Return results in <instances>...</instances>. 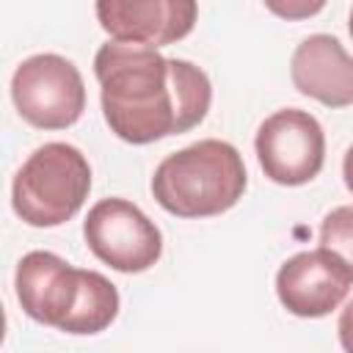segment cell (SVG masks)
<instances>
[{"label":"cell","instance_id":"obj_1","mask_svg":"<svg viewBox=\"0 0 353 353\" xmlns=\"http://www.w3.org/2000/svg\"><path fill=\"white\" fill-rule=\"evenodd\" d=\"M102 116L110 132L132 146L199 127L212 105L207 72L185 58L108 41L94 55Z\"/></svg>","mask_w":353,"mask_h":353},{"label":"cell","instance_id":"obj_2","mask_svg":"<svg viewBox=\"0 0 353 353\" xmlns=\"http://www.w3.org/2000/svg\"><path fill=\"white\" fill-rule=\"evenodd\" d=\"M22 312L63 334L91 336L105 331L119 314V290L97 270L74 268L52 251H30L14 273Z\"/></svg>","mask_w":353,"mask_h":353},{"label":"cell","instance_id":"obj_3","mask_svg":"<svg viewBox=\"0 0 353 353\" xmlns=\"http://www.w3.org/2000/svg\"><path fill=\"white\" fill-rule=\"evenodd\" d=\"M245 185L248 174L240 152L229 141L204 138L160 160L152 196L176 218H212L232 210Z\"/></svg>","mask_w":353,"mask_h":353},{"label":"cell","instance_id":"obj_4","mask_svg":"<svg viewBox=\"0 0 353 353\" xmlns=\"http://www.w3.org/2000/svg\"><path fill=\"white\" fill-rule=\"evenodd\" d=\"M91 190V165L85 154L63 141L39 146L11 182L14 212L36 229H52L74 218Z\"/></svg>","mask_w":353,"mask_h":353},{"label":"cell","instance_id":"obj_5","mask_svg":"<svg viewBox=\"0 0 353 353\" xmlns=\"http://www.w3.org/2000/svg\"><path fill=\"white\" fill-rule=\"evenodd\" d=\"M11 99L30 127L66 130L85 110V83L69 58L39 52L14 69Z\"/></svg>","mask_w":353,"mask_h":353},{"label":"cell","instance_id":"obj_6","mask_svg":"<svg viewBox=\"0 0 353 353\" xmlns=\"http://www.w3.org/2000/svg\"><path fill=\"white\" fill-rule=\"evenodd\" d=\"M83 237L88 251L119 273H143L154 268L163 254L157 223L138 204L119 196L99 199L88 210Z\"/></svg>","mask_w":353,"mask_h":353},{"label":"cell","instance_id":"obj_7","mask_svg":"<svg viewBox=\"0 0 353 353\" xmlns=\"http://www.w3.org/2000/svg\"><path fill=\"white\" fill-rule=\"evenodd\" d=\"M254 149L259 168L270 182L298 188L323 171L325 132L309 110L281 108L259 124Z\"/></svg>","mask_w":353,"mask_h":353},{"label":"cell","instance_id":"obj_8","mask_svg":"<svg viewBox=\"0 0 353 353\" xmlns=\"http://www.w3.org/2000/svg\"><path fill=\"white\" fill-rule=\"evenodd\" d=\"M353 287L347 265L325 248H312L290 256L276 273L279 303L295 317H325L342 306Z\"/></svg>","mask_w":353,"mask_h":353},{"label":"cell","instance_id":"obj_9","mask_svg":"<svg viewBox=\"0 0 353 353\" xmlns=\"http://www.w3.org/2000/svg\"><path fill=\"white\" fill-rule=\"evenodd\" d=\"M94 11L110 41L149 50L185 39L199 17L193 0H99Z\"/></svg>","mask_w":353,"mask_h":353},{"label":"cell","instance_id":"obj_10","mask_svg":"<svg viewBox=\"0 0 353 353\" xmlns=\"http://www.w3.org/2000/svg\"><path fill=\"white\" fill-rule=\"evenodd\" d=\"M290 77L298 94L325 108L353 105V55H347L342 41L331 33H312L295 47Z\"/></svg>","mask_w":353,"mask_h":353},{"label":"cell","instance_id":"obj_11","mask_svg":"<svg viewBox=\"0 0 353 353\" xmlns=\"http://www.w3.org/2000/svg\"><path fill=\"white\" fill-rule=\"evenodd\" d=\"M320 248L339 256L353 273V204L334 207L320 223Z\"/></svg>","mask_w":353,"mask_h":353},{"label":"cell","instance_id":"obj_12","mask_svg":"<svg viewBox=\"0 0 353 353\" xmlns=\"http://www.w3.org/2000/svg\"><path fill=\"white\" fill-rule=\"evenodd\" d=\"M268 8L279 17H287V19H301V17H312L317 11H323V3H268Z\"/></svg>","mask_w":353,"mask_h":353},{"label":"cell","instance_id":"obj_13","mask_svg":"<svg viewBox=\"0 0 353 353\" xmlns=\"http://www.w3.org/2000/svg\"><path fill=\"white\" fill-rule=\"evenodd\" d=\"M336 334H339L342 350H345V353H353V301H347V306L339 312Z\"/></svg>","mask_w":353,"mask_h":353},{"label":"cell","instance_id":"obj_14","mask_svg":"<svg viewBox=\"0 0 353 353\" xmlns=\"http://www.w3.org/2000/svg\"><path fill=\"white\" fill-rule=\"evenodd\" d=\"M342 179H345V188L353 193V143H350V149L345 152V160H342Z\"/></svg>","mask_w":353,"mask_h":353},{"label":"cell","instance_id":"obj_15","mask_svg":"<svg viewBox=\"0 0 353 353\" xmlns=\"http://www.w3.org/2000/svg\"><path fill=\"white\" fill-rule=\"evenodd\" d=\"M347 30H350V39H353V8H350V17H347Z\"/></svg>","mask_w":353,"mask_h":353}]
</instances>
